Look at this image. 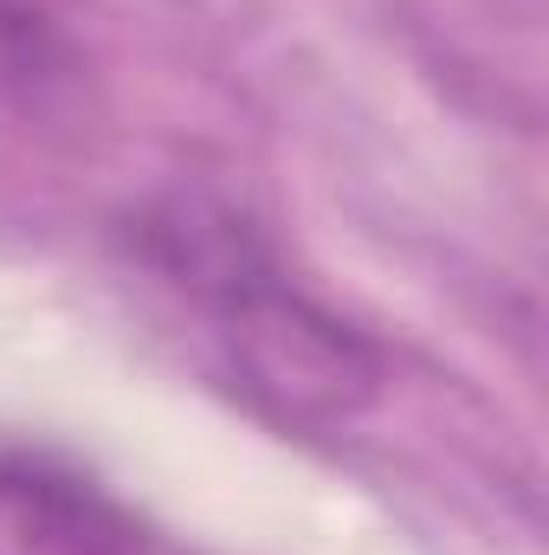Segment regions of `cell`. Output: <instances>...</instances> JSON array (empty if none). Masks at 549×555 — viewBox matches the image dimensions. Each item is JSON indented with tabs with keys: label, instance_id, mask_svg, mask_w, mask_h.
Wrapping results in <instances>:
<instances>
[{
	"label": "cell",
	"instance_id": "cell-1",
	"mask_svg": "<svg viewBox=\"0 0 549 555\" xmlns=\"http://www.w3.org/2000/svg\"><path fill=\"white\" fill-rule=\"evenodd\" d=\"M130 253L207 317L233 388L284 433H336L382 395V349L284 272L266 227L220 188L175 181L130 214Z\"/></svg>",
	"mask_w": 549,
	"mask_h": 555
},
{
	"label": "cell",
	"instance_id": "cell-3",
	"mask_svg": "<svg viewBox=\"0 0 549 555\" xmlns=\"http://www.w3.org/2000/svg\"><path fill=\"white\" fill-rule=\"evenodd\" d=\"M85 78L78 0H0V98L52 111Z\"/></svg>",
	"mask_w": 549,
	"mask_h": 555
},
{
	"label": "cell",
	"instance_id": "cell-2",
	"mask_svg": "<svg viewBox=\"0 0 549 555\" xmlns=\"http://www.w3.org/2000/svg\"><path fill=\"white\" fill-rule=\"evenodd\" d=\"M0 530L26 555H137V524L52 459H0Z\"/></svg>",
	"mask_w": 549,
	"mask_h": 555
}]
</instances>
